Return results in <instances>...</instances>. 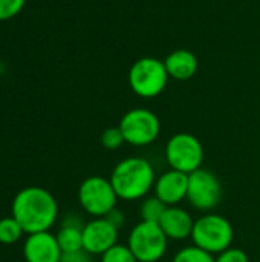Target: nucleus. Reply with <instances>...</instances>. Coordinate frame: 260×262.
Returning <instances> with one entry per match:
<instances>
[{"instance_id": "f257e3e1", "label": "nucleus", "mask_w": 260, "mask_h": 262, "mask_svg": "<svg viewBox=\"0 0 260 262\" xmlns=\"http://www.w3.org/2000/svg\"><path fill=\"white\" fill-rule=\"evenodd\" d=\"M12 216L28 235L49 232L58 216L54 195L43 187H25L12 201Z\"/></svg>"}, {"instance_id": "f03ea898", "label": "nucleus", "mask_w": 260, "mask_h": 262, "mask_svg": "<svg viewBox=\"0 0 260 262\" xmlns=\"http://www.w3.org/2000/svg\"><path fill=\"white\" fill-rule=\"evenodd\" d=\"M110 183L120 200L136 201L149 196L153 190L156 173L149 160L143 157H129L121 160L110 173Z\"/></svg>"}, {"instance_id": "7ed1b4c3", "label": "nucleus", "mask_w": 260, "mask_h": 262, "mask_svg": "<svg viewBox=\"0 0 260 262\" xmlns=\"http://www.w3.org/2000/svg\"><path fill=\"white\" fill-rule=\"evenodd\" d=\"M234 229L231 223L218 213H205L195 221L192 241L199 249L219 255L224 250L233 247Z\"/></svg>"}, {"instance_id": "20e7f679", "label": "nucleus", "mask_w": 260, "mask_h": 262, "mask_svg": "<svg viewBox=\"0 0 260 262\" xmlns=\"http://www.w3.org/2000/svg\"><path fill=\"white\" fill-rule=\"evenodd\" d=\"M169 72L164 61L155 57H143L133 63L129 71V84L132 91L143 98L158 97L167 86Z\"/></svg>"}, {"instance_id": "39448f33", "label": "nucleus", "mask_w": 260, "mask_h": 262, "mask_svg": "<svg viewBox=\"0 0 260 262\" xmlns=\"http://www.w3.org/2000/svg\"><path fill=\"white\" fill-rule=\"evenodd\" d=\"M127 246L138 262H158L167 252L169 238L158 223L141 221L130 230Z\"/></svg>"}, {"instance_id": "423d86ee", "label": "nucleus", "mask_w": 260, "mask_h": 262, "mask_svg": "<svg viewBox=\"0 0 260 262\" xmlns=\"http://www.w3.org/2000/svg\"><path fill=\"white\" fill-rule=\"evenodd\" d=\"M118 195L104 177H87L78 187V201L81 209L93 218H104L116 207Z\"/></svg>"}, {"instance_id": "0eeeda50", "label": "nucleus", "mask_w": 260, "mask_h": 262, "mask_svg": "<svg viewBox=\"0 0 260 262\" xmlns=\"http://www.w3.org/2000/svg\"><path fill=\"white\" fill-rule=\"evenodd\" d=\"M166 161L170 169L190 175L202 167L204 147L195 135L176 134L166 144Z\"/></svg>"}, {"instance_id": "6e6552de", "label": "nucleus", "mask_w": 260, "mask_h": 262, "mask_svg": "<svg viewBox=\"0 0 260 262\" xmlns=\"http://www.w3.org/2000/svg\"><path fill=\"white\" fill-rule=\"evenodd\" d=\"M118 126L126 143L136 147L152 144L161 132V121L156 114L144 107H136L126 112Z\"/></svg>"}, {"instance_id": "1a4fd4ad", "label": "nucleus", "mask_w": 260, "mask_h": 262, "mask_svg": "<svg viewBox=\"0 0 260 262\" xmlns=\"http://www.w3.org/2000/svg\"><path fill=\"white\" fill-rule=\"evenodd\" d=\"M222 200V184L219 178L207 170L198 169L188 175L187 201L199 212H211L219 206Z\"/></svg>"}, {"instance_id": "9d476101", "label": "nucleus", "mask_w": 260, "mask_h": 262, "mask_svg": "<svg viewBox=\"0 0 260 262\" xmlns=\"http://www.w3.org/2000/svg\"><path fill=\"white\" fill-rule=\"evenodd\" d=\"M120 230L106 218H93L83 227V249L89 255H103L118 244Z\"/></svg>"}, {"instance_id": "9b49d317", "label": "nucleus", "mask_w": 260, "mask_h": 262, "mask_svg": "<svg viewBox=\"0 0 260 262\" xmlns=\"http://www.w3.org/2000/svg\"><path fill=\"white\" fill-rule=\"evenodd\" d=\"M188 190V175L175 169L164 172L162 175L156 177L153 192L167 207L178 206L184 200H187Z\"/></svg>"}, {"instance_id": "f8f14e48", "label": "nucleus", "mask_w": 260, "mask_h": 262, "mask_svg": "<svg viewBox=\"0 0 260 262\" xmlns=\"http://www.w3.org/2000/svg\"><path fill=\"white\" fill-rule=\"evenodd\" d=\"M23 255L26 262H60L63 252L55 235L40 232L28 235L23 244Z\"/></svg>"}, {"instance_id": "ddd939ff", "label": "nucleus", "mask_w": 260, "mask_h": 262, "mask_svg": "<svg viewBox=\"0 0 260 262\" xmlns=\"http://www.w3.org/2000/svg\"><path fill=\"white\" fill-rule=\"evenodd\" d=\"M158 224H159V227L162 229V232L166 233V236L169 239L184 241L187 238H192L195 220L182 207L170 206V207L166 209V212L162 213Z\"/></svg>"}, {"instance_id": "4468645a", "label": "nucleus", "mask_w": 260, "mask_h": 262, "mask_svg": "<svg viewBox=\"0 0 260 262\" xmlns=\"http://www.w3.org/2000/svg\"><path fill=\"white\" fill-rule=\"evenodd\" d=\"M169 77L175 80H188L198 72V58L192 51H173L164 61Z\"/></svg>"}, {"instance_id": "2eb2a0df", "label": "nucleus", "mask_w": 260, "mask_h": 262, "mask_svg": "<svg viewBox=\"0 0 260 262\" xmlns=\"http://www.w3.org/2000/svg\"><path fill=\"white\" fill-rule=\"evenodd\" d=\"M83 227L84 226H69L61 224V229L58 230L57 241L63 253L78 252L83 249Z\"/></svg>"}, {"instance_id": "dca6fc26", "label": "nucleus", "mask_w": 260, "mask_h": 262, "mask_svg": "<svg viewBox=\"0 0 260 262\" xmlns=\"http://www.w3.org/2000/svg\"><path fill=\"white\" fill-rule=\"evenodd\" d=\"M167 206L158 198V196H146L141 203L139 213H141V221H149V223H159L162 213L166 212Z\"/></svg>"}, {"instance_id": "f3484780", "label": "nucleus", "mask_w": 260, "mask_h": 262, "mask_svg": "<svg viewBox=\"0 0 260 262\" xmlns=\"http://www.w3.org/2000/svg\"><path fill=\"white\" fill-rule=\"evenodd\" d=\"M23 229L18 224V221L14 216H8V218H2L0 220V243L11 246L15 244L21 235H23Z\"/></svg>"}, {"instance_id": "a211bd4d", "label": "nucleus", "mask_w": 260, "mask_h": 262, "mask_svg": "<svg viewBox=\"0 0 260 262\" xmlns=\"http://www.w3.org/2000/svg\"><path fill=\"white\" fill-rule=\"evenodd\" d=\"M216 258L215 255L199 249L198 246H188L181 249L175 256H173V262H215Z\"/></svg>"}, {"instance_id": "6ab92c4d", "label": "nucleus", "mask_w": 260, "mask_h": 262, "mask_svg": "<svg viewBox=\"0 0 260 262\" xmlns=\"http://www.w3.org/2000/svg\"><path fill=\"white\" fill-rule=\"evenodd\" d=\"M101 262H138L129 246L116 244L101 255Z\"/></svg>"}, {"instance_id": "aec40b11", "label": "nucleus", "mask_w": 260, "mask_h": 262, "mask_svg": "<svg viewBox=\"0 0 260 262\" xmlns=\"http://www.w3.org/2000/svg\"><path fill=\"white\" fill-rule=\"evenodd\" d=\"M124 143H126V140H124V135H123L120 126H116V127H109V129H106V130L103 132V135H101V144H103V147L107 149V150H116V149H120Z\"/></svg>"}, {"instance_id": "412c9836", "label": "nucleus", "mask_w": 260, "mask_h": 262, "mask_svg": "<svg viewBox=\"0 0 260 262\" xmlns=\"http://www.w3.org/2000/svg\"><path fill=\"white\" fill-rule=\"evenodd\" d=\"M26 5V0H0V21L18 15Z\"/></svg>"}, {"instance_id": "4be33fe9", "label": "nucleus", "mask_w": 260, "mask_h": 262, "mask_svg": "<svg viewBox=\"0 0 260 262\" xmlns=\"http://www.w3.org/2000/svg\"><path fill=\"white\" fill-rule=\"evenodd\" d=\"M215 262H250V259H248V255L242 249L230 247L224 250L222 253H219Z\"/></svg>"}, {"instance_id": "5701e85b", "label": "nucleus", "mask_w": 260, "mask_h": 262, "mask_svg": "<svg viewBox=\"0 0 260 262\" xmlns=\"http://www.w3.org/2000/svg\"><path fill=\"white\" fill-rule=\"evenodd\" d=\"M92 255H89L86 250H78V252H70V253H63L60 262H92Z\"/></svg>"}, {"instance_id": "b1692460", "label": "nucleus", "mask_w": 260, "mask_h": 262, "mask_svg": "<svg viewBox=\"0 0 260 262\" xmlns=\"http://www.w3.org/2000/svg\"><path fill=\"white\" fill-rule=\"evenodd\" d=\"M113 227H116L118 230L124 226V223H126V216H124V213L118 209V207H115L113 210H110L106 216H104Z\"/></svg>"}]
</instances>
